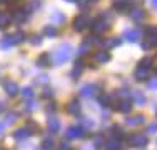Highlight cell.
I'll return each mask as SVG.
<instances>
[{
  "label": "cell",
  "instance_id": "obj_1",
  "mask_svg": "<svg viewBox=\"0 0 157 150\" xmlns=\"http://www.w3.org/2000/svg\"><path fill=\"white\" fill-rule=\"evenodd\" d=\"M109 27H110V17L109 15H100V17L95 18V20L92 22V25H90L92 32H94L95 35L104 33L105 30H109Z\"/></svg>",
  "mask_w": 157,
  "mask_h": 150
},
{
  "label": "cell",
  "instance_id": "obj_2",
  "mask_svg": "<svg viewBox=\"0 0 157 150\" xmlns=\"http://www.w3.org/2000/svg\"><path fill=\"white\" fill-rule=\"evenodd\" d=\"M70 55H72V47H70L69 43L60 45V47L57 48V52H55V63H57V65L65 63L67 60L70 58Z\"/></svg>",
  "mask_w": 157,
  "mask_h": 150
},
{
  "label": "cell",
  "instance_id": "obj_3",
  "mask_svg": "<svg viewBox=\"0 0 157 150\" xmlns=\"http://www.w3.org/2000/svg\"><path fill=\"white\" fill-rule=\"evenodd\" d=\"M127 142H129V145H132V147H145V145L149 144V138H147V135H144V133H132V135H129Z\"/></svg>",
  "mask_w": 157,
  "mask_h": 150
},
{
  "label": "cell",
  "instance_id": "obj_4",
  "mask_svg": "<svg viewBox=\"0 0 157 150\" xmlns=\"http://www.w3.org/2000/svg\"><path fill=\"white\" fill-rule=\"evenodd\" d=\"M100 90H102V87H100V85H97V84H87V85H84V87L80 88V93H82V97H87V99H90V97L99 95Z\"/></svg>",
  "mask_w": 157,
  "mask_h": 150
},
{
  "label": "cell",
  "instance_id": "obj_5",
  "mask_svg": "<svg viewBox=\"0 0 157 150\" xmlns=\"http://www.w3.org/2000/svg\"><path fill=\"white\" fill-rule=\"evenodd\" d=\"M90 25V20H89V17L85 13H80L75 17V20H74V28L77 30V32H82V30H85Z\"/></svg>",
  "mask_w": 157,
  "mask_h": 150
},
{
  "label": "cell",
  "instance_id": "obj_6",
  "mask_svg": "<svg viewBox=\"0 0 157 150\" xmlns=\"http://www.w3.org/2000/svg\"><path fill=\"white\" fill-rule=\"evenodd\" d=\"M85 135V130L82 129L80 125H72V127H69L67 129V132H65V137L67 138H82Z\"/></svg>",
  "mask_w": 157,
  "mask_h": 150
},
{
  "label": "cell",
  "instance_id": "obj_7",
  "mask_svg": "<svg viewBox=\"0 0 157 150\" xmlns=\"http://www.w3.org/2000/svg\"><path fill=\"white\" fill-rule=\"evenodd\" d=\"M134 3H136V0H114V2H112V7H114V10H117V12H125V10H129Z\"/></svg>",
  "mask_w": 157,
  "mask_h": 150
},
{
  "label": "cell",
  "instance_id": "obj_8",
  "mask_svg": "<svg viewBox=\"0 0 157 150\" xmlns=\"http://www.w3.org/2000/svg\"><path fill=\"white\" fill-rule=\"evenodd\" d=\"M115 108H117L121 114H129L130 108H132V100H130V97H124L122 100H119L117 105H115Z\"/></svg>",
  "mask_w": 157,
  "mask_h": 150
},
{
  "label": "cell",
  "instance_id": "obj_9",
  "mask_svg": "<svg viewBox=\"0 0 157 150\" xmlns=\"http://www.w3.org/2000/svg\"><path fill=\"white\" fill-rule=\"evenodd\" d=\"M3 88H5L7 95H10V97H15L17 93L20 92V88H18V85L15 84V82H12V80H7L5 84H3Z\"/></svg>",
  "mask_w": 157,
  "mask_h": 150
},
{
  "label": "cell",
  "instance_id": "obj_10",
  "mask_svg": "<svg viewBox=\"0 0 157 150\" xmlns=\"http://www.w3.org/2000/svg\"><path fill=\"white\" fill-rule=\"evenodd\" d=\"M149 77H151V69H142V67H139V69L134 72V78H136L137 82H144V80H147Z\"/></svg>",
  "mask_w": 157,
  "mask_h": 150
},
{
  "label": "cell",
  "instance_id": "obj_11",
  "mask_svg": "<svg viewBox=\"0 0 157 150\" xmlns=\"http://www.w3.org/2000/svg\"><path fill=\"white\" fill-rule=\"evenodd\" d=\"M124 39L127 42H137L140 39V32L137 28H127L124 32Z\"/></svg>",
  "mask_w": 157,
  "mask_h": 150
},
{
  "label": "cell",
  "instance_id": "obj_12",
  "mask_svg": "<svg viewBox=\"0 0 157 150\" xmlns=\"http://www.w3.org/2000/svg\"><path fill=\"white\" fill-rule=\"evenodd\" d=\"M67 112L70 115H74V117H77L80 114V103H78V100H70L69 105H67Z\"/></svg>",
  "mask_w": 157,
  "mask_h": 150
},
{
  "label": "cell",
  "instance_id": "obj_13",
  "mask_svg": "<svg viewBox=\"0 0 157 150\" xmlns=\"http://www.w3.org/2000/svg\"><path fill=\"white\" fill-rule=\"evenodd\" d=\"M30 137V132L27 130V127H22V129H18L13 132V138L18 142H22V140H27V138Z\"/></svg>",
  "mask_w": 157,
  "mask_h": 150
},
{
  "label": "cell",
  "instance_id": "obj_14",
  "mask_svg": "<svg viewBox=\"0 0 157 150\" xmlns=\"http://www.w3.org/2000/svg\"><path fill=\"white\" fill-rule=\"evenodd\" d=\"M105 150H121V140H117V138H109L107 142H104V145H102Z\"/></svg>",
  "mask_w": 157,
  "mask_h": 150
},
{
  "label": "cell",
  "instance_id": "obj_15",
  "mask_svg": "<svg viewBox=\"0 0 157 150\" xmlns=\"http://www.w3.org/2000/svg\"><path fill=\"white\" fill-rule=\"evenodd\" d=\"M125 122H127V125H129V127H139V125H142V123L145 122V117H144V115H136V117L127 118Z\"/></svg>",
  "mask_w": 157,
  "mask_h": 150
},
{
  "label": "cell",
  "instance_id": "obj_16",
  "mask_svg": "<svg viewBox=\"0 0 157 150\" xmlns=\"http://www.w3.org/2000/svg\"><path fill=\"white\" fill-rule=\"evenodd\" d=\"M47 125H48V130H50L52 133H57L59 130H60V122H59V118H55V117L48 118Z\"/></svg>",
  "mask_w": 157,
  "mask_h": 150
},
{
  "label": "cell",
  "instance_id": "obj_17",
  "mask_svg": "<svg viewBox=\"0 0 157 150\" xmlns=\"http://www.w3.org/2000/svg\"><path fill=\"white\" fill-rule=\"evenodd\" d=\"M27 18H29V10H17V12L13 13V20H15L17 24H24Z\"/></svg>",
  "mask_w": 157,
  "mask_h": 150
},
{
  "label": "cell",
  "instance_id": "obj_18",
  "mask_svg": "<svg viewBox=\"0 0 157 150\" xmlns=\"http://www.w3.org/2000/svg\"><path fill=\"white\" fill-rule=\"evenodd\" d=\"M94 58H95V62H97V63H107V62L110 60V54H109V52H105V50L97 52Z\"/></svg>",
  "mask_w": 157,
  "mask_h": 150
},
{
  "label": "cell",
  "instance_id": "obj_19",
  "mask_svg": "<svg viewBox=\"0 0 157 150\" xmlns=\"http://www.w3.org/2000/svg\"><path fill=\"white\" fill-rule=\"evenodd\" d=\"M132 99H134V102H136V105H139V107H144L145 105V95L140 90H136V92L132 93Z\"/></svg>",
  "mask_w": 157,
  "mask_h": 150
},
{
  "label": "cell",
  "instance_id": "obj_20",
  "mask_svg": "<svg viewBox=\"0 0 157 150\" xmlns=\"http://www.w3.org/2000/svg\"><path fill=\"white\" fill-rule=\"evenodd\" d=\"M37 65L39 67H50V54H42L37 58Z\"/></svg>",
  "mask_w": 157,
  "mask_h": 150
},
{
  "label": "cell",
  "instance_id": "obj_21",
  "mask_svg": "<svg viewBox=\"0 0 157 150\" xmlns=\"http://www.w3.org/2000/svg\"><path fill=\"white\" fill-rule=\"evenodd\" d=\"M10 22H12V17H10L9 13H5V12H2V13H0V28L9 27V25H10Z\"/></svg>",
  "mask_w": 157,
  "mask_h": 150
},
{
  "label": "cell",
  "instance_id": "obj_22",
  "mask_svg": "<svg viewBox=\"0 0 157 150\" xmlns=\"http://www.w3.org/2000/svg\"><path fill=\"white\" fill-rule=\"evenodd\" d=\"M144 17H145V12L142 9H134L132 12H130V18H132V20H136V22L142 20Z\"/></svg>",
  "mask_w": 157,
  "mask_h": 150
},
{
  "label": "cell",
  "instance_id": "obj_23",
  "mask_svg": "<svg viewBox=\"0 0 157 150\" xmlns=\"http://www.w3.org/2000/svg\"><path fill=\"white\" fill-rule=\"evenodd\" d=\"M89 52H90V43H89L87 40H85V42L82 43L80 47H78V50H77V55H78V57H84V55H87Z\"/></svg>",
  "mask_w": 157,
  "mask_h": 150
},
{
  "label": "cell",
  "instance_id": "obj_24",
  "mask_svg": "<svg viewBox=\"0 0 157 150\" xmlns=\"http://www.w3.org/2000/svg\"><path fill=\"white\" fill-rule=\"evenodd\" d=\"M50 22H54V24H62V22H65V15L62 12H55L50 15Z\"/></svg>",
  "mask_w": 157,
  "mask_h": 150
},
{
  "label": "cell",
  "instance_id": "obj_25",
  "mask_svg": "<svg viewBox=\"0 0 157 150\" xmlns=\"http://www.w3.org/2000/svg\"><path fill=\"white\" fill-rule=\"evenodd\" d=\"M82 70H84V63H82V60H78V62H75V67H74V70H72V77L74 78H77L78 75L82 73Z\"/></svg>",
  "mask_w": 157,
  "mask_h": 150
},
{
  "label": "cell",
  "instance_id": "obj_26",
  "mask_svg": "<svg viewBox=\"0 0 157 150\" xmlns=\"http://www.w3.org/2000/svg\"><path fill=\"white\" fill-rule=\"evenodd\" d=\"M59 33V30L55 25H47L45 28H44V35H47V37H55Z\"/></svg>",
  "mask_w": 157,
  "mask_h": 150
},
{
  "label": "cell",
  "instance_id": "obj_27",
  "mask_svg": "<svg viewBox=\"0 0 157 150\" xmlns=\"http://www.w3.org/2000/svg\"><path fill=\"white\" fill-rule=\"evenodd\" d=\"M122 43V40L121 39H109V40H105V42H102V45H105L107 48H112V47H119V45Z\"/></svg>",
  "mask_w": 157,
  "mask_h": 150
},
{
  "label": "cell",
  "instance_id": "obj_28",
  "mask_svg": "<svg viewBox=\"0 0 157 150\" xmlns=\"http://www.w3.org/2000/svg\"><path fill=\"white\" fill-rule=\"evenodd\" d=\"M12 37V42L13 45H17V43H22L25 40V35H24V32H15L13 35H10Z\"/></svg>",
  "mask_w": 157,
  "mask_h": 150
},
{
  "label": "cell",
  "instance_id": "obj_29",
  "mask_svg": "<svg viewBox=\"0 0 157 150\" xmlns=\"http://www.w3.org/2000/svg\"><path fill=\"white\" fill-rule=\"evenodd\" d=\"M0 47H2V48H10V47H13V42H12V37H10V35L3 37V39L0 40Z\"/></svg>",
  "mask_w": 157,
  "mask_h": 150
},
{
  "label": "cell",
  "instance_id": "obj_30",
  "mask_svg": "<svg viewBox=\"0 0 157 150\" xmlns=\"http://www.w3.org/2000/svg\"><path fill=\"white\" fill-rule=\"evenodd\" d=\"M110 130H112V137H114V138H117V140H121V138L124 137V132H122V129H121V127L114 125Z\"/></svg>",
  "mask_w": 157,
  "mask_h": 150
},
{
  "label": "cell",
  "instance_id": "obj_31",
  "mask_svg": "<svg viewBox=\"0 0 157 150\" xmlns=\"http://www.w3.org/2000/svg\"><path fill=\"white\" fill-rule=\"evenodd\" d=\"M152 57H145V58H142L140 62H139V67H142V69H151L152 67Z\"/></svg>",
  "mask_w": 157,
  "mask_h": 150
},
{
  "label": "cell",
  "instance_id": "obj_32",
  "mask_svg": "<svg viewBox=\"0 0 157 150\" xmlns=\"http://www.w3.org/2000/svg\"><path fill=\"white\" fill-rule=\"evenodd\" d=\"M54 140L52 138H45V140L42 142V150H54L55 147H54Z\"/></svg>",
  "mask_w": 157,
  "mask_h": 150
},
{
  "label": "cell",
  "instance_id": "obj_33",
  "mask_svg": "<svg viewBox=\"0 0 157 150\" xmlns=\"http://www.w3.org/2000/svg\"><path fill=\"white\" fill-rule=\"evenodd\" d=\"M22 97H24L25 100H32L33 99V90L30 87H25L24 90H22Z\"/></svg>",
  "mask_w": 157,
  "mask_h": 150
},
{
  "label": "cell",
  "instance_id": "obj_34",
  "mask_svg": "<svg viewBox=\"0 0 157 150\" xmlns=\"http://www.w3.org/2000/svg\"><path fill=\"white\" fill-rule=\"evenodd\" d=\"M40 5H42V2H40V0H32V2L27 5V10H29V12H33V10L40 9Z\"/></svg>",
  "mask_w": 157,
  "mask_h": 150
},
{
  "label": "cell",
  "instance_id": "obj_35",
  "mask_svg": "<svg viewBox=\"0 0 157 150\" xmlns=\"http://www.w3.org/2000/svg\"><path fill=\"white\" fill-rule=\"evenodd\" d=\"M47 82H48V75H45V73L39 75V77L35 78V84H37V85H45Z\"/></svg>",
  "mask_w": 157,
  "mask_h": 150
},
{
  "label": "cell",
  "instance_id": "obj_36",
  "mask_svg": "<svg viewBox=\"0 0 157 150\" xmlns=\"http://www.w3.org/2000/svg\"><path fill=\"white\" fill-rule=\"evenodd\" d=\"M80 123H82V129L84 130H89L94 127V122L92 120H87V118H80Z\"/></svg>",
  "mask_w": 157,
  "mask_h": 150
},
{
  "label": "cell",
  "instance_id": "obj_37",
  "mask_svg": "<svg viewBox=\"0 0 157 150\" xmlns=\"http://www.w3.org/2000/svg\"><path fill=\"white\" fill-rule=\"evenodd\" d=\"M25 127H27V130L30 132V135H32V133H37V132H39V125H35L33 122H27V125H25Z\"/></svg>",
  "mask_w": 157,
  "mask_h": 150
},
{
  "label": "cell",
  "instance_id": "obj_38",
  "mask_svg": "<svg viewBox=\"0 0 157 150\" xmlns=\"http://www.w3.org/2000/svg\"><path fill=\"white\" fill-rule=\"evenodd\" d=\"M99 102L102 105H105V107H107V105H110V95H100L99 97Z\"/></svg>",
  "mask_w": 157,
  "mask_h": 150
},
{
  "label": "cell",
  "instance_id": "obj_39",
  "mask_svg": "<svg viewBox=\"0 0 157 150\" xmlns=\"http://www.w3.org/2000/svg\"><path fill=\"white\" fill-rule=\"evenodd\" d=\"M155 43H152L151 40H147V39H144V42H142V48H144V50H149V48H152L154 47Z\"/></svg>",
  "mask_w": 157,
  "mask_h": 150
},
{
  "label": "cell",
  "instance_id": "obj_40",
  "mask_svg": "<svg viewBox=\"0 0 157 150\" xmlns=\"http://www.w3.org/2000/svg\"><path fill=\"white\" fill-rule=\"evenodd\" d=\"M94 144H95V147H102L104 145V137L102 135H97V137L94 138Z\"/></svg>",
  "mask_w": 157,
  "mask_h": 150
},
{
  "label": "cell",
  "instance_id": "obj_41",
  "mask_svg": "<svg viewBox=\"0 0 157 150\" xmlns=\"http://www.w3.org/2000/svg\"><path fill=\"white\" fill-rule=\"evenodd\" d=\"M15 120H17V114H13V112H12V114H9V115H7L5 123H13Z\"/></svg>",
  "mask_w": 157,
  "mask_h": 150
},
{
  "label": "cell",
  "instance_id": "obj_42",
  "mask_svg": "<svg viewBox=\"0 0 157 150\" xmlns=\"http://www.w3.org/2000/svg\"><path fill=\"white\" fill-rule=\"evenodd\" d=\"M30 42H32V45H40V43H42V37H40V35H33Z\"/></svg>",
  "mask_w": 157,
  "mask_h": 150
},
{
  "label": "cell",
  "instance_id": "obj_43",
  "mask_svg": "<svg viewBox=\"0 0 157 150\" xmlns=\"http://www.w3.org/2000/svg\"><path fill=\"white\" fill-rule=\"evenodd\" d=\"M35 108H37V103H33V102H29V103H27V108H25V110H27V112H33Z\"/></svg>",
  "mask_w": 157,
  "mask_h": 150
},
{
  "label": "cell",
  "instance_id": "obj_44",
  "mask_svg": "<svg viewBox=\"0 0 157 150\" xmlns=\"http://www.w3.org/2000/svg\"><path fill=\"white\" fill-rule=\"evenodd\" d=\"M155 129H157V127H155V123H151V125H149L147 127V133H155Z\"/></svg>",
  "mask_w": 157,
  "mask_h": 150
},
{
  "label": "cell",
  "instance_id": "obj_45",
  "mask_svg": "<svg viewBox=\"0 0 157 150\" xmlns=\"http://www.w3.org/2000/svg\"><path fill=\"white\" fill-rule=\"evenodd\" d=\"M42 95H44V99H48V97H52V88H45Z\"/></svg>",
  "mask_w": 157,
  "mask_h": 150
},
{
  "label": "cell",
  "instance_id": "obj_46",
  "mask_svg": "<svg viewBox=\"0 0 157 150\" xmlns=\"http://www.w3.org/2000/svg\"><path fill=\"white\" fill-rule=\"evenodd\" d=\"M60 150H74V148L70 147L69 144H62V147H60Z\"/></svg>",
  "mask_w": 157,
  "mask_h": 150
},
{
  "label": "cell",
  "instance_id": "obj_47",
  "mask_svg": "<svg viewBox=\"0 0 157 150\" xmlns=\"http://www.w3.org/2000/svg\"><path fill=\"white\" fill-rule=\"evenodd\" d=\"M149 87H151V88H155V78H152V80H151V84H149Z\"/></svg>",
  "mask_w": 157,
  "mask_h": 150
},
{
  "label": "cell",
  "instance_id": "obj_48",
  "mask_svg": "<svg viewBox=\"0 0 157 150\" xmlns=\"http://www.w3.org/2000/svg\"><path fill=\"white\" fill-rule=\"evenodd\" d=\"M149 3H151L152 7H155V5H157V2H155V0H149Z\"/></svg>",
  "mask_w": 157,
  "mask_h": 150
},
{
  "label": "cell",
  "instance_id": "obj_49",
  "mask_svg": "<svg viewBox=\"0 0 157 150\" xmlns=\"http://www.w3.org/2000/svg\"><path fill=\"white\" fill-rule=\"evenodd\" d=\"M2 132H3V127H2V125H0V135H2Z\"/></svg>",
  "mask_w": 157,
  "mask_h": 150
},
{
  "label": "cell",
  "instance_id": "obj_50",
  "mask_svg": "<svg viewBox=\"0 0 157 150\" xmlns=\"http://www.w3.org/2000/svg\"><path fill=\"white\" fill-rule=\"evenodd\" d=\"M2 110H3V105H2V103H0V112H2Z\"/></svg>",
  "mask_w": 157,
  "mask_h": 150
},
{
  "label": "cell",
  "instance_id": "obj_51",
  "mask_svg": "<svg viewBox=\"0 0 157 150\" xmlns=\"http://www.w3.org/2000/svg\"><path fill=\"white\" fill-rule=\"evenodd\" d=\"M7 2V0H0V3H5Z\"/></svg>",
  "mask_w": 157,
  "mask_h": 150
},
{
  "label": "cell",
  "instance_id": "obj_52",
  "mask_svg": "<svg viewBox=\"0 0 157 150\" xmlns=\"http://www.w3.org/2000/svg\"><path fill=\"white\" fill-rule=\"evenodd\" d=\"M67 2H75V0H67Z\"/></svg>",
  "mask_w": 157,
  "mask_h": 150
},
{
  "label": "cell",
  "instance_id": "obj_53",
  "mask_svg": "<svg viewBox=\"0 0 157 150\" xmlns=\"http://www.w3.org/2000/svg\"><path fill=\"white\" fill-rule=\"evenodd\" d=\"M85 150H95V148H85Z\"/></svg>",
  "mask_w": 157,
  "mask_h": 150
},
{
  "label": "cell",
  "instance_id": "obj_54",
  "mask_svg": "<svg viewBox=\"0 0 157 150\" xmlns=\"http://www.w3.org/2000/svg\"><path fill=\"white\" fill-rule=\"evenodd\" d=\"M89 2H90V0H89ZM92 2H97V0H92Z\"/></svg>",
  "mask_w": 157,
  "mask_h": 150
}]
</instances>
